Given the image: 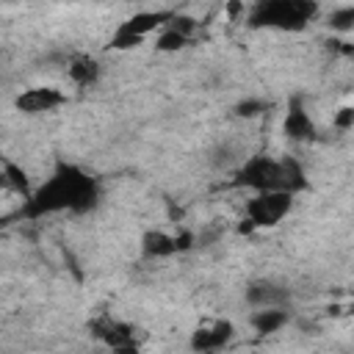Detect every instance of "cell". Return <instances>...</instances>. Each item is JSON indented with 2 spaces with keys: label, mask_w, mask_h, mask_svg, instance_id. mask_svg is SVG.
Returning a JSON list of instances; mask_svg holds the SVG:
<instances>
[{
  "label": "cell",
  "mask_w": 354,
  "mask_h": 354,
  "mask_svg": "<svg viewBox=\"0 0 354 354\" xmlns=\"http://www.w3.org/2000/svg\"><path fill=\"white\" fill-rule=\"evenodd\" d=\"M100 199V188L94 177H88L83 169L72 163H58L55 171L30 191V196L22 199V216L25 218H41L53 213H88Z\"/></svg>",
  "instance_id": "cell-1"
},
{
  "label": "cell",
  "mask_w": 354,
  "mask_h": 354,
  "mask_svg": "<svg viewBox=\"0 0 354 354\" xmlns=\"http://www.w3.org/2000/svg\"><path fill=\"white\" fill-rule=\"evenodd\" d=\"M91 332L94 337H100L105 346H111L113 351H133L138 343H136V329L119 318H111V315H102L91 324Z\"/></svg>",
  "instance_id": "cell-6"
},
{
  "label": "cell",
  "mask_w": 354,
  "mask_h": 354,
  "mask_svg": "<svg viewBox=\"0 0 354 354\" xmlns=\"http://www.w3.org/2000/svg\"><path fill=\"white\" fill-rule=\"evenodd\" d=\"M66 97L53 88V86H33V88H25L19 97H17V111L22 113H44V111H53L58 105H64Z\"/></svg>",
  "instance_id": "cell-7"
},
{
  "label": "cell",
  "mask_w": 354,
  "mask_h": 354,
  "mask_svg": "<svg viewBox=\"0 0 354 354\" xmlns=\"http://www.w3.org/2000/svg\"><path fill=\"white\" fill-rule=\"evenodd\" d=\"M66 75H69V80H72L75 86H80V88L94 86V83L100 80V61H97L94 55L80 53V55H75V58L66 64Z\"/></svg>",
  "instance_id": "cell-11"
},
{
  "label": "cell",
  "mask_w": 354,
  "mask_h": 354,
  "mask_svg": "<svg viewBox=\"0 0 354 354\" xmlns=\"http://www.w3.org/2000/svg\"><path fill=\"white\" fill-rule=\"evenodd\" d=\"M235 335V326L224 318L207 324V326H199L194 335H191V348L194 351H218L224 348Z\"/></svg>",
  "instance_id": "cell-9"
},
{
  "label": "cell",
  "mask_w": 354,
  "mask_h": 354,
  "mask_svg": "<svg viewBox=\"0 0 354 354\" xmlns=\"http://www.w3.org/2000/svg\"><path fill=\"white\" fill-rule=\"evenodd\" d=\"M171 17H174V11H138V14L127 17V19L113 30L111 47H113V50H133V47H138L149 33L163 30Z\"/></svg>",
  "instance_id": "cell-4"
},
{
  "label": "cell",
  "mask_w": 354,
  "mask_h": 354,
  "mask_svg": "<svg viewBox=\"0 0 354 354\" xmlns=\"http://www.w3.org/2000/svg\"><path fill=\"white\" fill-rule=\"evenodd\" d=\"M227 11H230V17H238V14L243 11V6H241V0H230V6H227Z\"/></svg>",
  "instance_id": "cell-19"
},
{
  "label": "cell",
  "mask_w": 354,
  "mask_h": 354,
  "mask_svg": "<svg viewBox=\"0 0 354 354\" xmlns=\"http://www.w3.org/2000/svg\"><path fill=\"white\" fill-rule=\"evenodd\" d=\"M288 301H290V293L279 282L254 279L246 288V304L254 307V310H260V307H288Z\"/></svg>",
  "instance_id": "cell-8"
},
{
  "label": "cell",
  "mask_w": 354,
  "mask_h": 354,
  "mask_svg": "<svg viewBox=\"0 0 354 354\" xmlns=\"http://www.w3.org/2000/svg\"><path fill=\"white\" fill-rule=\"evenodd\" d=\"M235 185L257 191H290L299 194L307 188L304 169L293 158H268V155H252L241 163L235 171Z\"/></svg>",
  "instance_id": "cell-2"
},
{
  "label": "cell",
  "mask_w": 354,
  "mask_h": 354,
  "mask_svg": "<svg viewBox=\"0 0 354 354\" xmlns=\"http://www.w3.org/2000/svg\"><path fill=\"white\" fill-rule=\"evenodd\" d=\"M141 252H144V257H155V260L171 257V254L180 252L177 235H169V232H160V230H149L141 238Z\"/></svg>",
  "instance_id": "cell-12"
},
{
  "label": "cell",
  "mask_w": 354,
  "mask_h": 354,
  "mask_svg": "<svg viewBox=\"0 0 354 354\" xmlns=\"http://www.w3.org/2000/svg\"><path fill=\"white\" fill-rule=\"evenodd\" d=\"M188 41H191V39H188L185 33L174 30L171 25H166V28L158 33V39H155V47H158V50H163V53H177V50H183Z\"/></svg>",
  "instance_id": "cell-14"
},
{
  "label": "cell",
  "mask_w": 354,
  "mask_h": 354,
  "mask_svg": "<svg viewBox=\"0 0 354 354\" xmlns=\"http://www.w3.org/2000/svg\"><path fill=\"white\" fill-rule=\"evenodd\" d=\"M348 310H351V315H354V301H351V304H348Z\"/></svg>",
  "instance_id": "cell-20"
},
{
  "label": "cell",
  "mask_w": 354,
  "mask_h": 354,
  "mask_svg": "<svg viewBox=\"0 0 354 354\" xmlns=\"http://www.w3.org/2000/svg\"><path fill=\"white\" fill-rule=\"evenodd\" d=\"M288 318H290V315H288V307H260V310L252 313L249 324H252L254 332L271 335V332H279V329L288 324Z\"/></svg>",
  "instance_id": "cell-13"
},
{
  "label": "cell",
  "mask_w": 354,
  "mask_h": 354,
  "mask_svg": "<svg viewBox=\"0 0 354 354\" xmlns=\"http://www.w3.org/2000/svg\"><path fill=\"white\" fill-rule=\"evenodd\" d=\"M335 127H337V130L354 127V108H340V111L335 113Z\"/></svg>",
  "instance_id": "cell-18"
},
{
  "label": "cell",
  "mask_w": 354,
  "mask_h": 354,
  "mask_svg": "<svg viewBox=\"0 0 354 354\" xmlns=\"http://www.w3.org/2000/svg\"><path fill=\"white\" fill-rule=\"evenodd\" d=\"M260 111H266V102H263V100H243V102L235 105V113H238V116H246V119H249V116H257Z\"/></svg>",
  "instance_id": "cell-17"
},
{
  "label": "cell",
  "mask_w": 354,
  "mask_h": 354,
  "mask_svg": "<svg viewBox=\"0 0 354 354\" xmlns=\"http://www.w3.org/2000/svg\"><path fill=\"white\" fill-rule=\"evenodd\" d=\"M282 127H285V136L293 138V141H310V138H315V124H313V119H310V113L304 111V105H301L299 97L290 100Z\"/></svg>",
  "instance_id": "cell-10"
},
{
  "label": "cell",
  "mask_w": 354,
  "mask_h": 354,
  "mask_svg": "<svg viewBox=\"0 0 354 354\" xmlns=\"http://www.w3.org/2000/svg\"><path fill=\"white\" fill-rule=\"evenodd\" d=\"M329 28L337 30V33H346L354 28V6H346V8H337L329 14Z\"/></svg>",
  "instance_id": "cell-16"
},
{
  "label": "cell",
  "mask_w": 354,
  "mask_h": 354,
  "mask_svg": "<svg viewBox=\"0 0 354 354\" xmlns=\"http://www.w3.org/2000/svg\"><path fill=\"white\" fill-rule=\"evenodd\" d=\"M293 196L296 194H290V191H257L246 202V221L252 227H274V224H279L290 213Z\"/></svg>",
  "instance_id": "cell-5"
},
{
  "label": "cell",
  "mask_w": 354,
  "mask_h": 354,
  "mask_svg": "<svg viewBox=\"0 0 354 354\" xmlns=\"http://www.w3.org/2000/svg\"><path fill=\"white\" fill-rule=\"evenodd\" d=\"M318 14L315 0H257L249 11L252 28H277V30H301Z\"/></svg>",
  "instance_id": "cell-3"
},
{
  "label": "cell",
  "mask_w": 354,
  "mask_h": 354,
  "mask_svg": "<svg viewBox=\"0 0 354 354\" xmlns=\"http://www.w3.org/2000/svg\"><path fill=\"white\" fill-rule=\"evenodd\" d=\"M3 177H6V183H8L11 188H17V191L22 194V199H25V196H30V188H28V177H25V171H22L17 163L6 160V163H3Z\"/></svg>",
  "instance_id": "cell-15"
}]
</instances>
